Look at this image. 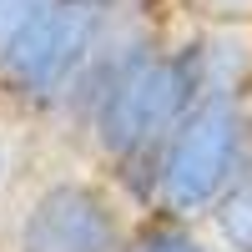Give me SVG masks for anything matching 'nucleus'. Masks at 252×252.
Returning a JSON list of instances; mask_svg holds the SVG:
<instances>
[{
  "mask_svg": "<svg viewBox=\"0 0 252 252\" xmlns=\"http://www.w3.org/2000/svg\"><path fill=\"white\" fill-rule=\"evenodd\" d=\"M141 217L106 166L76 152L26 172L0 202V252H126Z\"/></svg>",
  "mask_w": 252,
  "mask_h": 252,
  "instance_id": "1",
  "label": "nucleus"
},
{
  "mask_svg": "<svg viewBox=\"0 0 252 252\" xmlns=\"http://www.w3.org/2000/svg\"><path fill=\"white\" fill-rule=\"evenodd\" d=\"M116 15V0H40L0 46V106L20 126L56 131Z\"/></svg>",
  "mask_w": 252,
  "mask_h": 252,
  "instance_id": "2",
  "label": "nucleus"
},
{
  "mask_svg": "<svg viewBox=\"0 0 252 252\" xmlns=\"http://www.w3.org/2000/svg\"><path fill=\"white\" fill-rule=\"evenodd\" d=\"M247 161H252V101L207 96L157 146L152 172L136 192V207L207 222L222 192L247 172Z\"/></svg>",
  "mask_w": 252,
  "mask_h": 252,
  "instance_id": "3",
  "label": "nucleus"
},
{
  "mask_svg": "<svg viewBox=\"0 0 252 252\" xmlns=\"http://www.w3.org/2000/svg\"><path fill=\"white\" fill-rule=\"evenodd\" d=\"M126 252H227V247L207 232V222H187V217L146 212Z\"/></svg>",
  "mask_w": 252,
  "mask_h": 252,
  "instance_id": "4",
  "label": "nucleus"
},
{
  "mask_svg": "<svg viewBox=\"0 0 252 252\" xmlns=\"http://www.w3.org/2000/svg\"><path fill=\"white\" fill-rule=\"evenodd\" d=\"M207 232H212L227 252H252V161L222 192V202L207 212Z\"/></svg>",
  "mask_w": 252,
  "mask_h": 252,
  "instance_id": "5",
  "label": "nucleus"
},
{
  "mask_svg": "<svg viewBox=\"0 0 252 252\" xmlns=\"http://www.w3.org/2000/svg\"><path fill=\"white\" fill-rule=\"evenodd\" d=\"M15 131H20V121L0 106V202H5V197L15 192V182L31 172L26 157H20V136H15Z\"/></svg>",
  "mask_w": 252,
  "mask_h": 252,
  "instance_id": "6",
  "label": "nucleus"
},
{
  "mask_svg": "<svg viewBox=\"0 0 252 252\" xmlns=\"http://www.w3.org/2000/svg\"><path fill=\"white\" fill-rule=\"evenodd\" d=\"M182 20H252V0H177Z\"/></svg>",
  "mask_w": 252,
  "mask_h": 252,
  "instance_id": "7",
  "label": "nucleus"
},
{
  "mask_svg": "<svg viewBox=\"0 0 252 252\" xmlns=\"http://www.w3.org/2000/svg\"><path fill=\"white\" fill-rule=\"evenodd\" d=\"M35 5H40V0H0V46L10 40V31H15L20 20L35 10Z\"/></svg>",
  "mask_w": 252,
  "mask_h": 252,
  "instance_id": "8",
  "label": "nucleus"
},
{
  "mask_svg": "<svg viewBox=\"0 0 252 252\" xmlns=\"http://www.w3.org/2000/svg\"><path fill=\"white\" fill-rule=\"evenodd\" d=\"M116 5H126V10H152V15H172V20H182V15H177V0H116Z\"/></svg>",
  "mask_w": 252,
  "mask_h": 252,
  "instance_id": "9",
  "label": "nucleus"
}]
</instances>
